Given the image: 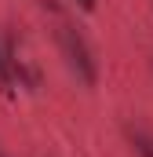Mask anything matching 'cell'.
<instances>
[{"label":"cell","instance_id":"6da1fadb","mask_svg":"<svg viewBox=\"0 0 153 157\" xmlns=\"http://www.w3.org/2000/svg\"><path fill=\"white\" fill-rule=\"evenodd\" d=\"M58 48H62V55H66L69 70H73V73L84 80V84H95V80H99L95 59H91L88 44L80 40V33H76V29H69V26H58Z\"/></svg>","mask_w":153,"mask_h":157},{"label":"cell","instance_id":"7a4b0ae2","mask_svg":"<svg viewBox=\"0 0 153 157\" xmlns=\"http://www.w3.org/2000/svg\"><path fill=\"white\" fill-rule=\"evenodd\" d=\"M0 91H15V62L0 51Z\"/></svg>","mask_w":153,"mask_h":157},{"label":"cell","instance_id":"3957f363","mask_svg":"<svg viewBox=\"0 0 153 157\" xmlns=\"http://www.w3.org/2000/svg\"><path fill=\"white\" fill-rule=\"evenodd\" d=\"M131 146H135L139 157H153V139L146 132H131Z\"/></svg>","mask_w":153,"mask_h":157},{"label":"cell","instance_id":"277c9868","mask_svg":"<svg viewBox=\"0 0 153 157\" xmlns=\"http://www.w3.org/2000/svg\"><path fill=\"white\" fill-rule=\"evenodd\" d=\"M76 4H80L84 11H91V7H95V0H76Z\"/></svg>","mask_w":153,"mask_h":157},{"label":"cell","instance_id":"5b68a950","mask_svg":"<svg viewBox=\"0 0 153 157\" xmlns=\"http://www.w3.org/2000/svg\"><path fill=\"white\" fill-rule=\"evenodd\" d=\"M0 157H7V154H4V150H0Z\"/></svg>","mask_w":153,"mask_h":157}]
</instances>
